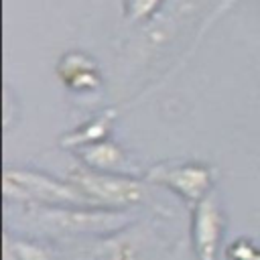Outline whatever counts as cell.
<instances>
[{
  "instance_id": "cell-9",
  "label": "cell",
  "mask_w": 260,
  "mask_h": 260,
  "mask_svg": "<svg viewBox=\"0 0 260 260\" xmlns=\"http://www.w3.org/2000/svg\"><path fill=\"white\" fill-rule=\"evenodd\" d=\"M165 0H124V18L128 22H142L156 14Z\"/></svg>"
},
{
  "instance_id": "cell-11",
  "label": "cell",
  "mask_w": 260,
  "mask_h": 260,
  "mask_svg": "<svg viewBox=\"0 0 260 260\" xmlns=\"http://www.w3.org/2000/svg\"><path fill=\"white\" fill-rule=\"evenodd\" d=\"M250 260H260V252H256V254H254V256H252Z\"/></svg>"
},
{
  "instance_id": "cell-5",
  "label": "cell",
  "mask_w": 260,
  "mask_h": 260,
  "mask_svg": "<svg viewBox=\"0 0 260 260\" xmlns=\"http://www.w3.org/2000/svg\"><path fill=\"white\" fill-rule=\"evenodd\" d=\"M221 230H223L221 209L217 205V199L209 193L201 201H197L193 209L191 238L197 260H215L221 240Z\"/></svg>"
},
{
  "instance_id": "cell-4",
  "label": "cell",
  "mask_w": 260,
  "mask_h": 260,
  "mask_svg": "<svg viewBox=\"0 0 260 260\" xmlns=\"http://www.w3.org/2000/svg\"><path fill=\"white\" fill-rule=\"evenodd\" d=\"M148 179L154 183H160L175 191L181 199L189 203L201 201L205 195H209L211 189V169L197 162H185V165H160L150 169Z\"/></svg>"
},
{
  "instance_id": "cell-10",
  "label": "cell",
  "mask_w": 260,
  "mask_h": 260,
  "mask_svg": "<svg viewBox=\"0 0 260 260\" xmlns=\"http://www.w3.org/2000/svg\"><path fill=\"white\" fill-rule=\"evenodd\" d=\"M236 2H238V0H219V2H217V6L213 8V12L209 14V18L203 22V26H201V35H203V32L209 28V24H213V22H215V20H217L221 14H225V12H228V10H230V8H232Z\"/></svg>"
},
{
  "instance_id": "cell-8",
  "label": "cell",
  "mask_w": 260,
  "mask_h": 260,
  "mask_svg": "<svg viewBox=\"0 0 260 260\" xmlns=\"http://www.w3.org/2000/svg\"><path fill=\"white\" fill-rule=\"evenodd\" d=\"M112 118H114L112 112L100 114V116L93 118L91 122H85L81 128H77L75 132H71V134L63 140V144H65V146H87V144L106 140V136H108V132H110V122H112Z\"/></svg>"
},
{
  "instance_id": "cell-7",
  "label": "cell",
  "mask_w": 260,
  "mask_h": 260,
  "mask_svg": "<svg viewBox=\"0 0 260 260\" xmlns=\"http://www.w3.org/2000/svg\"><path fill=\"white\" fill-rule=\"evenodd\" d=\"M79 154H81V160L87 165V169L104 171V173H114V171L118 173L126 162V154L122 152V148L110 140H100V142L81 146Z\"/></svg>"
},
{
  "instance_id": "cell-3",
  "label": "cell",
  "mask_w": 260,
  "mask_h": 260,
  "mask_svg": "<svg viewBox=\"0 0 260 260\" xmlns=\"http://www.w3.org/2000/svg\"><path fill=\"white\" fill-rule=\"evenodd\" d=\"M39 221L57 232L81 234V232H110L126 223V215L120 211H91L81 207H45L39 213Z\"/></svg>"
},
{
  "instance_id": "cell-1",
  "label": "cell",
  "mask_w": 260,
  "mask_h": 260,
  "mask_svg": "<svg viewBox=\"0 0 260 260\" xmlns=\"http://www.w3.org/2000/svg\"><path fill=\"white\" fill-rule=\"evenodd\" d=\"M4 195L43 207H87L91 201L73 185L37 171L12 169L4 173Z\"/></svg>"
},
{
  "instance_id": "cell-6",
  "label": "cell",
  "mask_w": 260,
  "mask_h": 260,
  "mask_svg": "<svg viewBox=\"0 0 260 260\" xmlns=\"http://www.w3.org/2000/svg\"><path fill=\"white\" fill-rule=\"evenodd\" d=\"M61 81L73 91H93L100 87V69L85 53L71 51L61 57L57 65Z\"/></svg>"
},
{
  "instance_id": "cell-2",
  "label": "cell",
  "mask_w": 260,
  "mask_h": 260,
  "mask_svg": "<svg viewBox=\"0 0 260 260\" xmlns=\"http://www.w3.org/2000/svg\"><path fill=\"white\" fill-rule=\"evenodd\" d=\"M71 183L98 205H134L144 197V187L120 173H104L93 169H77L71 173Z\"/></svg>"
}]
</instances>
